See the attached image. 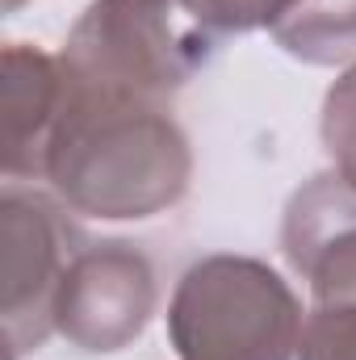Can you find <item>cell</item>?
<instances>
[{"instance_id": "obj_1", "label": "cell", "mask_w": 356, "mask_h": 360, "mask_svg": "<svg viewBox=\"0 0 356 360\" xmlns=\"http://www.w3.org/2000/svg\"><path fill=\"white\" fill-rule=\"evenodd\" d=\"M42 180L72 214L143 222L168 214L189 193L193 147L168 105L89 89L68 76Z\"/></svg>"}, {"instance_id": "obj_2", "label": "cell", "mask_w": 356, "mask_h": 360, "mask_svg": "<svg viewBox=\"0 0 356 360\" xmlns=\"http://www.w3.org/2000/svg\"><path fill=\"white\" fill-rule=\"evenodd\" d=\"M222 38L193 0H92L76 17L59 59L72 80L168 105L210 68Z\"/></svg>"}, {"instance_id": "obj_3", "label": "cell", "mask_w": 356, "mask_h": 360, "mask_svg": "<svg viewBox=\"0 0 356 360\" xmlns=\"http://www.w3.org/2000/svg\"><path fill=\"white\" fill-rule=\"evenodd\" d=\"M302 302L281 272L235 252L189 264L168 302L177 360H298Z\"/></svg>"}, {"instance_id": "obj_4", "label": "cell", "mask_w": 356, "mask_h": 360, "mask_svg": "<svg viewBox=\"0 0 356 360\" xmlns=\"http://www.w3.org/2000/svg\"><path fill=\"white\" fill-rule=\"evenodd\" d=\"M84 239L55 193L8 184L0 197V314L8 356L21 360L55 335L63 276Z\"/></svg>"}, {"instance_id": "obj_5", "label": "cell", "mask_w": 356, "mask_h": 360, "mask_svg": "<svg viewBox=\"0 0 356 360\" xmlns=\"http://www.w3.org/2000/svg\"><path fill=\"white\" fill-rule=\"evenodd\" d=\"M155 302V269L134 243H84L59 289L55 335L89 356L122 352L147 331Z\"/></svg>"}, {"instance_id": "obj_6", "label": "cell", "mask_w": 356, "mask_h": 360, "mask_svg": "<svg viewBox=\"0 0 356 360\" xmlns=\"http://www.w3.org/2000/svg\"><path fill=\"white\" fill-rule=\"evenodd\" d=\"M281 252L314 306H356V184L336 168L306 180L285 205Z\"/></svg>"}, {"instance_id": "obj_7", "label": "cell", "mask_w": 356, "mask_h": 360, "mask_svg": "<svg viewBox=\"0 0 356 360\" xmlns=\"http://www.w3.org/2000/svg\"><path fill=\"white\" fill-rule=\"evenodd\" d=\"M68 96V72L59 55H46L25 42H8L0 55V113H4V176L42 180V160L51 130Z\"/></svg>"}, {"instance_id": "obj_8", "label": "cell", "mask_w": 356, "mask_h": 360, "mask_svg": "<svg viewBox=\"0 0 356 360\" xmlns=\"http://www.w3.org/2000/svg\"><path fill=\"white\" fill-rule=\"evenodd\" d=\"M272 42L310 68L356 63V0H298L272 25Z\"/></svg>"}, {"instance_id": "obj_9", "label": "cell", "mask_w": 356, "mask_h": 360, "mask_svg": "<svg viewBox=\"0 0 356 360\" xmlns=\"http://www.w3.org/2000/svg\"><path fill=\"white\" fill-rule=\"evenodd\" d=\"M319 134L331 155V168L348 184H356V63H348L323 96Z\"/></svg>"}, {"instance_id": "obj_10", "label": "cell", "mask_w": 356, "mask_h": 360, "mask_svg": "<svg viewBox=\"0 0 356 360\" xmlns=\"http://www.w3.org/2000/svg\"><path fill=\"white\" fill-rule=\"evenodd\" d=\"M298 360H356V306H314L302 327Z\"/></svg>"}, {"instance_id": "obj_11", "label": "cell", "mask_w": 356, "mask_h": 360, "mask_svg": "<svg viewBox=\"0 0 356 360\" xmlns=\"http://www.w3.org/2000/svg\"><path fill=\"white\" fill-rule=\"evenodd\" d=\"M193 4L218 38H231V34H256V30L272 34V25L298 0H193Z\"/></svg>"}, {"instance_id": "obj_12", "label": "cell", "mask_w": 356, "mask_h": 360, "mask_svg": "<svg viewBox=\"0 0 356 360\" xmlns=\"http://www.w3.org/2000/svg\"><path fill=\"white\" fill-rule=\"evenodd\" d=\"M21 4H25V0H4V13H17Z\"/></svg>"}]
</instances>
